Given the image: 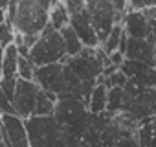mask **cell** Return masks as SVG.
<instances>
[{
    "mask_svg": "<svg viewBox=\"0 0 156 147\" xmlns=\"http://www.w3.org/2000/svg\"><path fill=\"white\" fill-rule=\"evenodd\" d=\"M77 147H140V123L123 112L90 114Z\"/></svg>",
    "mask_w": 156,
    "mask_h": 147,
    "instance_id": "obj_1",
    "label": "cell"
},
{
    "mask_svg": "<svg viewBox=\"0 0 156 147\" xmlns=\"http://www.w3.org/2000/svg\"><path fill=\"white\" fill-rule=\"evenodd\" d=\"M24 125L30 147H77L79 143L53 116H31Z\"/></svg>",
    "mask_w": 156,
    "mask_h": 147,
    "instance_id": "obj_2",
    "label": "cell"
},
{
    "mask_svg": "<svg viewBox=\"0 0 156 147\" xmlns=\"http://www.w3.org/2000/svg\"><path fill=\"white\" fill-rule=\"evenodd\" d=\"M11 26L22 37H39L50 19V0H17Z\"/></svg>",
    "mask_w": 156,
    "mask_h": 147,
    "instance_id": "obj_3",
    "label": "cell"
},
{
    "mask_svg": "<svg viewBox=\"0 0 156 147\" xmlns=\"http://www.w3.org/2000/svg\"><path fill=\"white\" fill-rule=\"evenodd\" d=\"M121 112L127 114L136 123H141L156 116V88L140 87L130 81L123 87V107Z\"/></svg>",
    "mask_w": 156,
    "mask_h": 147,
    "instance_id": "obj_4",
    "label": "cell"
},
{
    "mask_svg": "<svg viewBox=\"0 0 156 147\" xmlns=\"http://www.w3.org/2000/svg\"><path fill=\"white\" fill-rule=\"evenodd\" d=\"M30 59L37 68L62 63L66 59V48L61 31H55L50 24H46V28L39 35V41L30 50Z\"/></svg>",
    "mask_w": 156,
    "mask_h": 147,
    "instance_id": "obj_5",
    "label": "cell"
},
{
    "mask_svg": "<svg viewBox=\"0 0 156 147\" xmlns=\"http://www.w3.org/2000/svg\"><path fill=\"white\" fill-rule=\"evenodd\" d=\"M88 107L85 101L75 99V98H59L55 103V110H53V118L57 120V123H61L73 138L79 140L81 132L88 121Z\"/></svg>",
    "mask_w": 156,
    "mask_h": 147,
    "instance_id": "obj_6",
    "label": "cell"
},
{
    "mask_svg": "<svg viewBox=\"0 0 156 147\" xmlns=\"http://www.w3.org/2000/svg\"><path fill=\"white\" fill-rule=\"evenodd\" d=\"M85 9L90 17V24L96 31L99 46L105 42L112 28L116 26V11L112 0H88L85 2Z\"/></svg>",
    "mask_w": 156,
    "mask_h": 147,
    "instance_id": "obj_7",
    "label": "cell"
},
{
    "mask_svg": "<svg viewBox=\"0 0 156 147\" xmlns=\"http://www.w3.org/2000/svg\"><path fill=\"white\" fill-rule=\"evenodd\" d=\"M39 85L35 81H24V79H17V87H15V94H13V110L20 120H28L33 116L35 112V103H37V96H39Z\"/></svg>",
    "mask_w": 156,
    "mask_h": 147,
    "instance_id": "obj_8",
    "label": "cell"
},
{
    "mask_svg": "<svg viewBox=\"0 0 156 147\" xmlns=\"http://www.w3.org/2000/svg\"><path fill=\"white\" fill-rule=\"evenodd\" d=\"M0 129H2L4 138L9 147H30L24 120H20L19 116L2 114L0 116Z\"/></svg>",
    "mask_w": 156,
    "mask_h": 147,
    "instance_id": "obj_9",
    "label": "cell"
},
{
    "mask_svg": "<svg viewBox=\"0 0 156 147\" xmlns=\"http://www.w3.org/2000/svg\"><path fill=\"white\" fill-rule=\"evenodd\" d=\"M123 57L127 61L154 66L156 64V46L152 42H149L147 39H129L127 37Z\"/></svg>",
    "mask_w": 156,
    "mask_h": 147,
    "instance_id": "obj_10",
    "label": "cell"
},
{
    "mask_svg": "<svg viewBox=\"0 0 156 147\" xmlns=\"http://www.w3.org/2000/svg\"><path fill=\"white\" fill-rule=\"evenodd\" d=\"M73 33L79 37V41L83 42L85 48H90V50H96L99 48V41L96 37V31L90 24V17L87 13V9L83 8L81 11H77V13H72L70 15V24H68Z\"/></svg>",
    "mask_w": 156,
    "mask_h": 147,
    "instance_id": "obj_11",
    "label": "cell"
},
{
    "mask_svg": "<svg viewBox=\"0 0 156 147\" xmlns=\"http://www.w3.org/2000/svg\"><path fill=\"white\" fill-rule=\"evenodd\" d=\"M121 26H123V33L129 39H149V30L143 11H127Z\"/></svg>",
    "mask_w": 156,
    "mask_h": 147,
    "instance_id": "obj_12",
    "label": "cell"
},
{
    "mask_svg": "<svg viewBox=\"0 0 156 147\" xmlns=\"http://www.w3.org/2000/svg\"><path fill=\"white\" fill-rule=\"evenodd\" d=\"M17 61H19V52L15 44L6 46L4 55H2V79H19L17 77Z\"/></svg>",
    "mask_w": 156,
    "mask_h": 147,
    "instance_id": "obj_13",
    "label": "cell"
},
{
    "mask_svg": "<svg viewBox=\"0 0 156 147\" xmlns=\"http://www.w3.org/2000/svg\"><path fill=\"white\" fill-rule=\"evenodd\" d=\"M107 98H108V88L105 85H96L90 92L88 98V112L90 114H101L107 110Z\"/></svg>",
    "mask_w": 156,
    "mask_h": 147,
    "instance_id": "obj_14",
    "label": "cell"
},
{
    "mask_svg": "<svg viewBox=\"0 0 156 147\" xmlns=\"http://www.w3.org/2000/svg\"><path fill=\"white\" fill-rule=\"evenodd\" d=\"M48 24H50L55 31H61V30H64V28L70 24V15H68V11H66L64 2H51Z\"/></svg>",
    "mask_w": 156,
    "mask_h": 147,
    "instance_id": "obj_15",
    "label": "cell"
},
{
    "mask_svg": "<svg viewBox=\"0 0 156 147\" xmlns=\"http://www.w3.org/2000/svg\"><path fill=\"white\" fill-rule=\"evenodd\" d=\"M55 103H57V96H53L50 92H44V90H39L33 116H53Z\"/></svg>",
    "mask_w": 156,
    "mask_h": 147,
    "instance_id": "obj_16",
    "label": "cell"
},
{
    "mask_svg": "<svg viewBox=\"0 0 156 147\" xmlns=\"http://www.w3.org/2000/svg\"><path fill=\"white\" fill-rule=\"evenodd\" d=\"M140 147H156V116L140 123Z\"/></svg>",
    "mask_w": 156,
    "mask_h": 147,
    "instance_id": "obj_17",
    "label": "cell"
},
{
    "mask_svg": "<svg viewBox=\"0 0 156 147\" xmlns=\"http://www.w3.org/2000/svg\"><path fill=\"white\" fill-rule=\"evenodd\" d=\"M61 35H62V41H64V48H66V57H75L79 55L83 52V42L79 41V37H77L73 33V30L70 26H66L64 30H61Z\"/></svg>",
    "mask_w": 156,
    "mask_h": 147,
    "instance_id": "obj_18",
    "label": "cell"
},
{
    "mask_svg": "<svg viewBox=\"0 0 156 147\" xmlns=\"http://www.w3.org/2000/svg\"><path fill=\"white\" fill-rule=\"evenodd\" d=\"M123 26L121 24H116L114 28H112V31L108 33V37L105 39V42L99 46L103 52H105V55L108 57V55H112L114 52H118V48H119V42H121V39H123Z\"/></svg>",
    "mask_w": 156,
    "mask_h": 147,
    "instance_id": "obj_19",
    "label": "cell"
},
{
    "mask_svg": "<svg viewBox=\"0 0 156 147\" xmlns=\"http://www.w3.org/2000/svg\"><path fill=\"white\" fill-rule=\"evenodd\" d=\"M35 70H37V66L31 63L30 57H20V55H19V61H17V77H19V79L33 81Z\"/></svg>",
    "mask_w": 156,
    "mask_h": 147,
    "instance_id": "obj_20",
    "label": "cell"
},
{
    "mask_svg": "<svg viewBox=\"0 0 156 147\" xmlns=\"http://www.w3.org/2000/svg\"><path fill=\"white\" fill-rule=\"evenodd\" d=\"M121 107H123V88H119V87L108 88L107 110L105 112H121Z\"/></svg>",
    "mask_w": 156,
    "mask_h": 147,
    "instance_id": "obj_21",
    "label": "cell"
},
{
    "mask_svg": "<svg viewBox=\"0 0 156 147\" xmlns=\"http://www.w3.org/2000/svg\"><path fill=\"white\" fill-rule=\"evenodd\" d=\"M143 17H145L147 30H149V39H147V41L156 46V4L145 8V9H143Z\"/></svg>",
    "mask_w": 156,
    "mask_h": 147,
    "instance_id": "obj_22",
    "label": "cell"
},
{
    "mask_svg": "<svg viewBox=\"0 0 156 147\" xmlns=\"http://www.w3.org/2000/svg\"><path fill=\"white\" fill-rule=\"evenodd\" d=\"M13 41H15V30H13V26L8 24V22L0 24V46L6 48V46L13 44Z\"/></svg>",
    "mask_w": 156,
    "mask_h": 147,
    "instance_id": "obj_23",
    "label": "cell"
},
{
    "mask_svg": "<svg viewBox=\"0 0 156 147\" xmlns=\"http://www.w3.org/2000/svg\"><path fill=\"white\" fill-rule=\"evenodd\" d=\"M2 55H4V48H0V81H2Z\"/></svg>",
    "mask_w": 156,
    "mask_h": 147,
    "instance_id": "obj_24",
    "label": "cell"
},
{
    "mask_svg": "<svg viewBox=\"0 0 156 147\" xmlns=\"http://www.w3.org/2000/svg\"><path fill=\"white\" fill-rule=\"evenodd\" d=\"M0 147H8V145H6V140H4V132H2V129H0Z\"/></svg>",
    "mask_w": 156,
    "mask_h": 147,
    "instance_id": "obj_25",
    "label": "cell"
},
{
    "mask_svg": "<svg viewBox=\"0 0 156 147\" xmlns=\"http://www.w3.org/2000/svg\"><path fill=\"white\" fill-rule=\"evenodd\" d=\"M8 4H9V2H2V0H0V9H6Z\"/></svg>",
    "mask_w": 156,
    "mask_h": 147,
    "instance_id": "obj_26",
    "label": "cell"
},
{
    "mask_svg": "<svg viewBox=\"0 0 156 147\" xmlns=\"http://www.w3.org/2000/svg\"><path fill=\"white\" fill-rule=\"evenodd\" d=\"M0 48H2V46H0Z\"/></svg>",
    "mask_w": 156,
    "mask_h": 147,
    "instance_id": "obj_27",
    "label": "cell"
}]
</instances>
